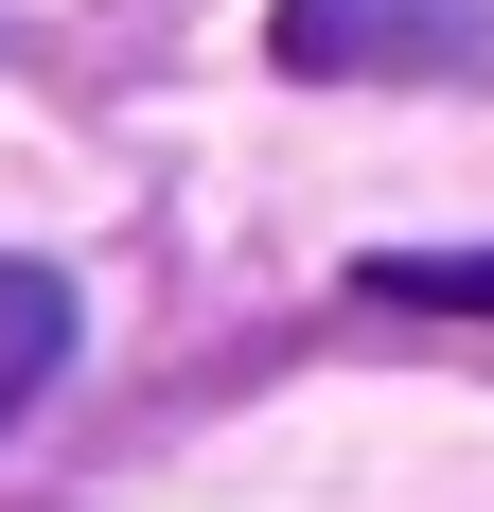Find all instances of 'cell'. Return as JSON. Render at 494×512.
Here are the masks:
<instances>
[{"label": "cell", "instance_id": "6da1fadb", "mask_svg": "<svg viewBox=\"0 0 494 512\" xmlns=\"http://www.w3.org/2000/svg\"><path fill=\"white\" fill-rule=\"evenodd\" d=\"M265 53L300 89H477L494 0H265Z\"/></svg>", "mask_w": 494, "mask_h": 512}, {"label": "cell", "instance_id": "7a4b0ae2", "mask_svg": "<svg viewBox=\"0 0 494 512\" xmlns=\"http://www.w3.org/2000/svg\"><path fill=\"white\" fill-rule=\"evenodd\" d=\"M53 371H71V283H53V265H18V248H0V424L36 407Z\"/></svg>", "mask_w": 494, "mask_h": 512}, {"label": "cell", "instance_id": "3957f363", "mask_svg": "<svg viewBox=\"0 0 494 512\" xmlns=\"http://www.w3.org/2000/svg\"><path fill=\"white\" fill-rule=\"evenodd\" d=\"M353 301H389V318H477V336H494V248H371Z\"/></svg>", "mask_w": 494, "mask_h": 512}]
</instances>
